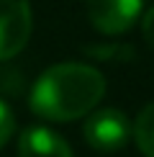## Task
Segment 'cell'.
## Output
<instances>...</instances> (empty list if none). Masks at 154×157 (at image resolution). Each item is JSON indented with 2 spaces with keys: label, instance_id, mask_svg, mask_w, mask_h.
<instances>
[{
  "label": "cell",
  "instance_id": "cell-5",
  "mask_svg": "<svg viewBox=\"0 0 154 157\" xmlns=\"http://www.w3.org/2000/svg\"><path fill=\"white\" fill-rule=\"evenodd\" d=\"M21 157H72L69 144L46 126H28L18 139Z\"/></svg>",
  "mask_w": 154,
  "mask_h": 157
},
{
  "label": "cell",
  "instance_id": "cell-6",
  "mask_svg": "<svg viewBox=\"0 0 154 157\" xmlns=\"http://www.w3.org/2000/svg\"><path fill=\"white\" fill-rule=\"evenodd\" d=\"M134 139L144 157H154V103H149L139 113L136 124H134Z\"/></svg>",
  "mask_w": 154,
  "mask_h": 157
},
{
  "label": "cell",
  "instance_id": "cell-1",
  "mask_svg": "<svg viewBox=\"0 0 154 157\" xmlns=\"http://www.w3.org/2000/svg\"><path fill=\"white\" fill-rule=\"evenodd\" d=\"M105 93V77L82 62L49 67L31 90V108L49 121H75L87 116Z\"/></svg>",
  "mask_w": 154,
  "mask_h": 157
},
{
  "label": "cell",
  "instance_id": "cell-4",
  "mask_svg": "<svg viewBox=\"0 0 154 157\" xmlns=\"http://www.w3.org/2000/svg\"><path fill=\"white\" fill-rule=\"evenodd\" d=\"M144 0H87L90 23L100 34H123L136 23Z\"/></svg>",
  "mask_w": 154,
  "mask_h": 157
},
{
  "label": "cell",
  "instance_id": "cell-2",
  "mask_svg": "<svg viewBox=\"0 0 154 157\" xmlns=\"http://www.w3.org/2000/svg\"><path fill=\"white\" fill-rule=\"evenodd\" d=\"M34 16L28 0H0V59L21 54L28 44Z\"/></svg>",
  "mask_w": 154,
  "mask_h": 157
},
{
  "label": "cell",
  "instance_id": "cell-8",
  "mask_svg": "<svg viewBox=\"0 0 154 157\" xmlns=\"http://www.w3.org/2000/svg\"><path fill=\"white\" fill-rule=\"evenodd\" d=\"M141 31H144V39L149 44V49L154 52V8L144 16V23H141Z\"/></svg>",
  "mask_w": 154,
  "mask_h": 157
},
{
  "label": "cell",
  "instance_id": "cell-7",
  "mask_svg": "<svg viewBox=\"0 0 154 157\" xmlns=\"http://www.w3.org/2000/svg\"><path fill=\"white\" fill-rule=\"evenodd\" d=\"M13 129H16V119H13V111L0 101V147L10 139Z\"/></svg>",
  "mask_w": 154,
  "mask_h": 157
},
{
  "label": "cell",
  "instance_id": "cell-3",
  "mask_svg": "<svg viewBox=\"0 0 154 157\" xmlns=\"http://www.w3.org/2000/svg\"><path fill=\"white\" fill-rule=\"evenodd\" d=\"M82 134H85L87 144L93 149L116 152V149H121L128 142L131 126H128V119L121 113V111L103 108V111H90Z\"/></svg>",
  "mask_w": 154,
  "mask_h": 157
}]
</instances>
